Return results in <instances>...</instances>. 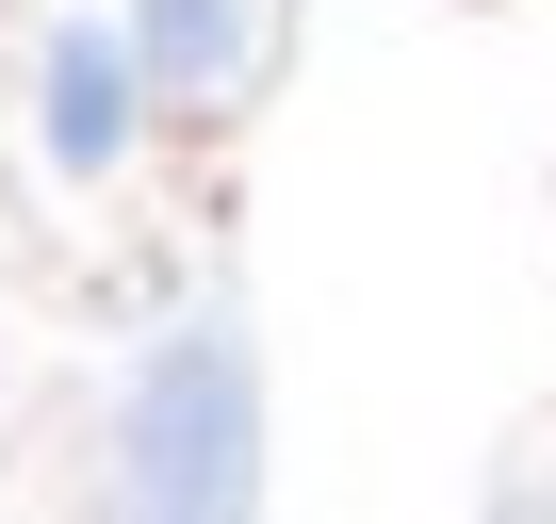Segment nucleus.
Here are the masks:
<instances>
[{
    "label": "nucleus",
    "instance_id": "obj_1",
    "mask_svg": "<svg viewBox=\"0 0 556 524\" xmlns=\"http://www.w3.org/2000/svg\"><path fill=\"white\" fill-rule=\"evenodd\" d=\"M115 524H262V345L245 312H180L115 394Z\"/></svg>",
    "mask_w": 556,
    "mask_h": 524
},
{
    "label": "nucleus",
    "instance_id": "obj_4",
    "mask_svg": "<svg viewBox=\"0 0 556 524\" xmlns=\"http://www.w3.org/2000/svg\"><path fill=\"white\" fill-rule=\"evenodd\" d=\"M491 524H556V491H540V475H507V491H491Z\"/></svg>",
    "mask_w": 556,
    "mask_h": 524
},
{
    "label": "nucleus",
    "instance_id": "obj_3",
    "mask_svg": "<svg viewBox=\"0 0 556 524\" xmlns=\"http://www.w3.org/2000/svg\"><path fill=\"white\" fill-rule=\"evenodd\" d=\"M131 66H148L164 99H245L262 0H131Z\"/></svg>",
    "mask_w": 556,
    "mask_h": 524
},
{
    "label": "nucleus",
    "instance_id": "obj_2",
    "mask_svg": "<svg viewBox=\"0 0 556 524\" xmlns=\"http://www.w3.org/2000/svg\"><path fill=\"white\" fill-rule=\"evenodd\" d=\"M131 99H148V66H131V17H66V34H50V66H34L50 164H66V180H99V164L131 148Z\"/></svg>",
    "mask_w": 556,
    "mask_h": 524
}]
</instances>
